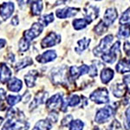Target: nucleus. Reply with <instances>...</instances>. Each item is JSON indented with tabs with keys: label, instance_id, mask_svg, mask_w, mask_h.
<instances>
[{
	"label": "nucleus",
	"instance_id": "423d86ee",
	"mask_svg": "<svg viewBox=\"0 0 130 130\" xmlns=\"http://www.w3.org/2000/svg\"><path fill=\"white\" fill-rule=\"evenodd\" d=\"M89 72V67L86 64H83L82 66H71L69 69L68 71V80L75 81L81 75L87 74Z\"/></svg>",
	"mask_w": 130,
	"mask_h": 130
},
{
	"label": "nucleus",
	"instance_id": "4468645a",
	"mask_svg": "<svg viewBox=\"0 0 130 130\" xmlns=\"http://www.w3.org/2000/svg\"><path fill=\"white\" fill-rule=\"evenodd\" d=\"M56 55L55 50H47V51L43 52V54L37 56V61L40 63H47V62H52L56 58Z\"/></svg>",
	"mask_w": 130,
	"mask_h": 130
},
{
	"label": "nucleus",
	"instance_id": "9b49d317",
	"mask_svg": "<svg viewBox=\"0 0 130 130\" xmlns=\"http://www.w3.org/2000/svg\"><path fill=\"white\" fill-rule=\"evenodd\" d=\"M80 9L78 8H74V7H66L63 9H59L56 10V15L58 18H72L76 15L79 12Z\"/></svg>",
	"mask_w": 130,
	"mask_h": 130
},
{
	"label": "nucleus",
	"instance_id": "4c0bfd02",
	"mask_svg": "<svg viewBox=\"0 0 130 130\" xmlns=\"http://www.w3.org/2000/svg\"><path fill=\"white\" fill-rule=\"evenodd\" d=\"M48 120H49L51 123H55L58 120V115L57 113L56 112V111H51V112L50 113L49 116H48Z\"/></svg>",
	"mask_w": 130,
	"mask_h": 130
},
{
	"label": "nucleus",
	"instance_id": "72a5a7b5",
	"mask_svg": "<svg viewBox=\"0 0 130 130\" xmlns=\"http://www.w3.org/2000/svg\"><path fill=\"white\" fill-rule=\"evenodd\" d=\"M84 123L81 120H75L70 124V130H83Z\"/></svg>",
	"mask_w": 130,
	"mask_h": 130
},
{
	"label": "nucleus",
	"instance_id": "6ab92c4d",
	"mask_svg": "<svg viewBox=\"0 0 130 130\" xmlns=\"http://www.w3.org/2000/svg\"><path fill=\"white\" fill-rule=\"evenodd\" d=\"M38 71L37 70H30L29 71V73L27 75H24V82L25 84L28 88H33L35 87L36 84V81H37V78L38 76Z\"/></svg>",
	"mask_w": 130,
	"mask_h": 130
},
{
	"label": "nucleus",
	"instance_id": "79ce46f5",
	"mask_svg": "<svg viewBox=\"0 0 130 130\" xmlns=\"http://www.w3.org/2000/svg\"><path fill=\"white\" fill-rule=\"evenodd\" d=\"M6 97H7V96H6V91L4 89L0 88V102H4Z\"/></svg>",
	"mask_w": 130,
	"mask_h": 130
},
{
	"label": "nucleus",
	"instance_id": "a878e982",
	"mask_svg": "<svg viewBox=\"0 0 130 130\" xmlns=\"http://www.w3.org/2000/svg\"><path fill=\"white\" fill-rule=\"evenodd\" d=\"M31 64H33L32 59H31L30 57H25V58H24V59L19 61V62H18V63L14 66V69H15L16 72H18V71L23 70V69L26 68V67L30 66V65H31Z\"/></svg>",
	"mask_w": 130,
	"mask_h": 130
},
{
	"label": "nucleus",
	"instance_id": "dca6fc26",
	"mask_svg": "<svg viewBox=\"0 0 130 130\" xmlns=\"http://www.w3.org/2000/svg\"><path fill=\"white\" fill-rule=\"evenodd\" d=\"M80 102H81L80 96L77 95H72L69 98H67V100L63 101L62 105L61 107V109H62V111L65 112L67 110L68 107H75L80 103Z\"/></svg>",
	"mask_w": 130,
	"mask_h": 130
},
{
	"label": "nucleus",
	"instance_id": "5701e85b",
	"mask_svg": "<svg viewBox=\"0 0 130 130\" xmlns=\"http://www.w3.org/2000/svg\"><path fill=\"white\" fill-rule=\"evenodd\" d=\"M91 21L89 20L88 18H76L73 21V27L75 30H80L86 28L89 24H91Z\"/></svg>",
	"mask_w": 130,
	"mask_h": 130
},
{
	"label": "nucleus",
	"instance_id": "473e14b6",
	"mask_svg": "<svg viewBox=\"0 0 130 130\" xmlns=\"http://www.w3.org/2000/svg\"><path fill=\"white\" fill-rule=\"evenodd\" d=\"M120 24H127L130 23V8H128L127 10H125L122 14H121L120 20H119Z\"/></svg>",
	"mask_w": 130,
	"mask_h": 130
},
{
	"label": "nucleus",
	"instance_id": "37998d69",
	"mask_svg": "<svg viewBox=\"0 0 130 130\" xmlns=\"http://www.w3.org/2000/svg\"><path fill=\"white\" fill-rule=\"evenodd\" d=\"M18 24H19V19H18V16L13 17V18H12V19H11V24L14 25V26H17Z\"/></svg>",
	"mask_w": 130,
	"mask_h": 130
},
{
	"label": "nucleus",
	"instance_id": "f3484780",
	"mask_svg": "<svg viewBox=\"0 0 130 130\" xmlns=\"http://www.w3.org/2000/svg\"><path fill=\"white\" fill-rule=\"evenodd\" d=\"M83 12L85 14V18L93 22V20L96 19L99 16V9L96 6L89 5L83 9Z\"/></svg>",
	"mask_w": 130,
	"mask_h": 130
},
{
	"label": "nucleus",
	"instance_id": "f704fd0d",
	"mask_svg": "<svg viewBox=\"0 0 130 130\" xmlns=\"http://www.w3.org/2000/svg\"><path fill=\"white\" fill-rule=\"evenodd\" d=\"M108 130H122L121 123L117 120H114L108 126Z\"/></svg>",
	"mask_w": 130,
	"mask_h": 130
},
{
	"label": "nucleus",
	"instance_id": "cd10ccee",
	"mask_svg": "<svg viewBox=\"0 0 130 130\" xmlns=\"http://www.w3.org/2000/svg\"><path fill=\"white\" fill-rule=\"evenodd\" d=\"M43 10V2L34 1L31 4V12L34 16H39Z\"/></svg>",
	"mask_w": 130,
	"mask_h": 130
},
{
	"label": "nucleus",
	"instance_id": "4be33fe9",
	"mask_svg": "<svg viewBox=\"0 0 130 130\" xmlns=\"http://www.w3.org/2000/svg\"><path fill=\"white\" fill-rule=\"evenodd\" d=\"M114 71L111 70L110 68H105L102 70L101 72V80H102V83L103 84H107L109 82L112 80L113 77H114Z\"/></svg>",
	"mask_w": 130,
	"mask_h": 130
},
{
	"label": "nucleus",
	"instance_id": "f8f14e48",
	"mask_svg": "<svg viewBox=\"0 0 130 130\" xmlns=\"http://www.w3.org/2000/svg\"><path fill=\"white\" fill-rule=\"evenodd\" d=\"M11 75L12 72L9 66H7L5 62L0 63V83H9V81L11 79Z\"/></svg>",
	"mask_w": 130,
	"mask_h": 130
},
{
	"label": "nucleus",
	"instance_id": "58836bf2",
	"mask_svg": "<svg viewBox=\"0 0 130 130\" xmlns=\"http://www.w3.org/2000/svg\"><path fill=\"white\" fill-rule=\"evenodd\" d=\"M123 83L127 88V92L130 94V75H125L123 76Z\"/></svg>",
	"mask_w": 130,
	"mask_h": 130
},
{
	"label": "nucleus",
	"instance_id": "ddd939ff",
	"mask_svg": "<svg viewBox=\"0 0 130 130\" xmlns=\"http://www.w3.org/2000/svg\"><path fill=\"white\" fill-rule=\"evenodd\" d=\"M117 17H118L117 10L115 9V8H108L105 11V13H104L102 22L108 27L109 25L113 24V23H114L115 19L117 18Z\"/></svg>",
	"mask_w": 130,
	"mask_h": 130
},
{
	"label": "nucleus",
	"instance_id": "a18cd8bd",
	"mask_svg": "<svg viewBox=\"0 0 130 130\" xmlns=\"http://www.w3.org/2000/svg\"><path fill=\"white\" fill-rule=\"evenodd\" d=\"M5 109H6V107L4 106V105H2V104H0V111H3V110H5Z\"/></svg>",
	"mask_w": 130,
	"mask_h": 130
},
{
	"label": "nucleus",
	"instance_id": "7c9ffc66",
	"mask_svg": "<svg viewBox=\"0 0 130 130\" xmlns=\"http://www.w3.org/2000/svg\"><path fill=\"white\" fill-rule=\"evenodd\" d=\"M94 30H95V32L98 36H101V35L104 34V33L108 30V26H107V25L104 24L102 20L101 22H99V24H98L95 28H94Z\"/></svg>",
	"mask_w": 130,
	"mask_h": 130
},
{
	"label": "nucleus",
	"instance_id": "0eeeda50",
	"mask_svg": "<svg viewBox=\"0 0 130 130\" xmlns=\"http://www.w3.org/2000/svg\"><path fill=\"white\" fill-rule=\"evenodd\" d=\"M43 26L40 23H34L32 24V26L24 33V37L27 41L31 42L32 40H34L35 38H37V37L40 36L41 33L43 32Z\"/></svg>",
	"mask_w": 130,
	"mask_h": 130
},
{
	"label": "nucleus",
	"instance_id": "a211bd4d",
	"mask_svg": "<svg viewBox=\"0 0 130 130\" xmlns=\"http://www.w3.org/2000/svg\"><path fill=\"white\" fill-rule=\"evenodd\" d=\"M115 70L120 74L130 72V59L122 58L117 62L115 66Z\"/></svg>",
	"mask_w": 130,
	"mask_h": 130
},
{
	"label": "nucleus",
	"instance_id": "20e7f679",
	"mask_svg": "<svg viewBox=\"0 0 130 130\" xmlns=\"http://www.w3.org/2000/svg\"><path fill=\"white\" fill-rule=\"evenodd\" d=\"M89 99L97 104H104L109 102L108 91L106 88H99L95 89L89 96Z\"/></svg>",
	"mask_w": 130,
	"mask_h": 130
},
{
	"label": "nucleus",
	"instance_id": "e433bc0d",
	"mask_svg": "<svg viewBox=\"0 0 130 130\" xmlns=\"http://www.w3.org/2000/svg\"><path fill=\"white\" fill-rule=\"evenodd\" d=\"M72 120H73V116L71 115H68L64 117L63 119L61 121V126L62 127H66V126L70 125L71 122H72Z\"/></svg>",
	"mask_w": 130,
	"mask_h": 130
},
{
	"label": "nucleus",
	"instance_id": "ea45409f",
	"mask_svg": "<svg viewBox=\"0 0 130 130\" xmlns=\"http://www.w3.org/2000/svg\"><path fill=\"white\" fill-rule=\"evenodd\" d=\"M89 76L95 77L97 75V67L96 65H91V67H89Z\"/></svg>",
	"mask_w": 130,
	"mask_h": 130
},
{
	"label": "nucleus",
	"instance_id": "c03bdc74",
	"mask_svg": "<svg viewBox=\"0 0 130 130\" xmlns=\"http://www.w3.org/2000/svg\"><path fill=\"white\" fill-rule=\"evenodd\" d=\"M5 44H6V40H5V39L0 38V50L3 49V48L5 46Z\"/></svg>",
	"mask_w": 130,
	"mask_h": 130
},
{
	"label": "nucleus",
	"instance_id": "39448f33",
	"mask_svg": "<svg viewBox=\"0 0 130 130\" xmlns=\"http://www.w3.org/2000/svg\"><path fill=\"white\" fill-rule=\"evenodd\" d=\"M120 47H121V43L120 41H117L115 43L114 45H112V47L108 50V51H107L105 54L102 56V61H104L107 63L112 64L116 61L117 56L120 54Z\"/></svg>",
	"mask_w": 130,
	"mask_h": 130
},
{
	"label": "nucleus",
	"instance_id": "2f4dec72",
	"mask_svg": "<svg viewBox=\"0 0 130 130\" xmlns=\"http://www.w3.org/2000/svg\"><path fill=\"white\" fill-rule=\"evenodd\" d=\"M30 42L27 41L24 37H22V38L19 40V43H18V49L21 52H25L27 51L29 49H30Z\"/></svg>",
	"mask_w": 130,
	"mask_h": 130
},
{
	"label": "nucleus",
	"instance_id": "c85d7f7f",
	"mask_svg": "<svg viewBox=\"0 0 130 130\" xmlns=\"http://www.w3.org/2000/svg\"><path fill=\"white\" fill-rule=\"evenodd\" d=\"M54 21V14L50 13V14H45V15L42 16L39 18V23L43 25V27L49 25V24L52 23Z\"/></svg>",
	"mask_w": 130,
	"mask_h": 130
},
{
	"label": "nucleus",
	"instance_id": "9d476101",
	"mask_svg": "<svg viewBox=\"0 0 130 130\" xmlns=\"http://www.w3.org/2000/svg\"><path fill=\"white\" fill-rule=\"evenodd\" d=\"M15 10L13 2H4L0 5V17L4 20H7L12 16Z\"/></svg>",
	"mask_w": 130,
	"mask_h": 130
},
{
	"label": "nucleus",
	"instance_id": "b1692460",
	"mask_svg": "<svg viewBox=\"0 0 130 130\" xmlns=\"http://www.w3.org/2000/svg\"><path fill=\"white\" fill-rule=\"evenodd\" d=\"M90 41H91V39L86 38V37H83V39L79 40L78 42H77V46L75 48V51L78 54H81L83 50H87L88 48H89Z\"/></svg>",
	"mask_w": 130,
	"mask_h": 130
},
{
	"label": "nucleus",
	"instance_id": "49530a36",
	"mask_svg": "<svg viewBox=\"0 0 130 130\" xmlns=\"http://www.w3.org/2000/svg\"><path fill=\"white\" fill-rule=\"evenodd\" d=\"M3 121H4V118H3V117L0 116V125L2 124V122H3Z\"/></svg>",
	"mask_w": 130,
	"mask_h": 130
},
{
	"label": "nucleus",
	"instance_id": "f03ea898",
	"mask_svg": "<svg viewBox=\"0 0 130 130\" xmlns=\"http://www.w3.org/2000/svg\"><path fill=\"white\" fill-rule=\"evenodd\" d=\"M115 113V108L112 106H106L102 108H100L96 112L95 116V121L96 123H104L108 121L112 116H114Z\"/></svg>",
	"mask_w": 130,
	"mask_h": 130
},
{
	"label": "nucleus",
	"instance_id": "7ed1b4c3",
	"mask_svg": "<svg viewBox=\"0 0 130 130\" xmlns=\"http://www.w3.org/2000/svg\"><path fill=\"white\" fill-rule=\"evenodd\" d=\"M113 40H114V37L112 35H108L106 36L104 38H102L101 40L100 43L96 47L94 48L93 53L95 56H101L105 54L107 51H108L109 50V46L112 43Z\"/></svg>",
	"mask_w": 130,
	"mask_h": 130
},
{
	"label": "nucleus",
	"instance_id": "c756f323",
	"mask_svg": "<svg viewBox=\"0 0 130 130\" xmlns=\"http://www.w3.org/2000/svg\"><path fill=\"white\" fill-rule=\"evenodd\" d=\"M22 101V96L21 95H9L6 97V102H7L8 105L10 107H13L16 105L17 103H18L19 102Z\"/></svg>",
	"mask_w": 130,
	"mask_h": 130
},
{
	"label": "nucleus",
	"instance_id": "412c9836",
	"mask_svg": "<svg viewBox=\"0 0 130 130\" xmlns=\"http://www.w3.org/2000/svg\"><path fill=\"white\" fill-rule=\"evenodd\" d=\"M8 89L11 92H19L22 89L23 87V83L22 81L19 80L17 77H13L9 81L8 83Z\"/></svg>",
	"mask_w": 130,
	"mask_h": 130
},
{
	"label": "nucleus",
	"instance_id": "1a4fd4ad",
	"mask_svg": "<svg viewBox=\"0 0 130 130\" xmlns=\"http://www.w3.org/2000/svg\"><path fill=\"white\" fill-rule=\"evenodd\" d=\"M62 95L60 93H57L56 95H52L50 99L47 100L46 102V108L49 110L51 111H55L56 109H57L58 108H61L62 105Z\"/></svg>",
	"mask_w": 130,
	"mask_h": 130
},
{
	"label": "nucleus",
	"instance_id": "2eb2a0df",
	"mask_svg": "<svg viewBox=\"0 0 130 130\" xmlns=\"http://www.w3.org/2000/svg\"><path fill=\"white\" fill-rule=\"evenodd\" d=\"M48 92H39L37 95L35 96V98L33 99V101L31 102L30 105V108L32 109V108H36L37 107H38L41 104H43L45 102H47L48 99Z\"/></svg>",
	"mask_w": 130,
	"mask_h": 130
},
{
	"label": "nucleus",
	"instance_id": "a19ab883",
	"mask_svg": "<svg viewBox=\"0 0 130 130\" xmlns=\"http://www.w3.org/2000/svg\"><path fill=\"white\" fill-rule=\"evenodd\" d=\"M123 50H124L125 53L127 56H130V43L128 41H126L123 45Z\"/></svg>",
	"mask_w": 130,
	"mask_h": 130
},
{
	"label": "nucleus",
	"instance_id": "bb28decb",
	"mask_svg": "<svg viewBox=\"0 0 130 130\" xmlns=\"http://www.w3.org/2000/svg\"><path fill=\"white\" fill-rule=\"evenodd\" d=\"M117 36L119 37H121V38H127L130 36V24H127L121 25Z\"/></svg>",
	"mask_w": 130,
	"mask_h": 130
},
{
	"label": "nucleus",
	"instance_id": "f257e3e1",
	"mask_svg": "<svg viewBox=\"0 0 130 130\" xmlns=\"http://www.w3.org/2000/svg\"><path fill=\"white\" fill-rule=\"evenodd\" d=\"M50 78L53 83L55 84H61L68 79V73L67 68L65 65L62 67H56L50 71Z\"/></svg>",
	"mask_w": 130,
	"mask_h": 130
},
{
	"label": "nucleus",
	"instance_id": "6e6552de",
	"mask_svg": "<svg viewBox=\"0 0 130 130\" xmlns=\"http://www.w3.org/2000/svg\"><path fill=\"white\" fill-rule=\"evenodd\" d=\"M60 42H61V36L59 34H57V33L54 32V31H51V32H50L41 41V47L43 49L53 47V46L60 43Z\"/></svg>",
	"mask_w": 130,
	"mask_h": 130
},
{
	"label": "nucleus",
	"instance_id": "aec40b11",
	"mask_svg": "<svg viewBox=\"0 0 130 130\" xmlns=\"http://www.w3.org/2000/svg\"><path fill=\"white\" fill-rule=\"evenodd\" d=\"M111 89H112V93L114 96L117 98L122 97L127 91V88L124 85V83H115L112 86Z\"/></svg>",
	"mask_w": 130,
	"mask_h": 130
},
{
	"label": "nucleus",
	"instance_id": "c9c22d12",
	"mask_svg": "<svg viewBox=\"0 0 130 130\" xmlns=\"http://www.w3.org/2000/svg\"><path fill=\"white\" fill-rule=\"evenodd\" d=\"M125 116H126L125 128H126V130H128V129H130V105L128 108H127V110H126Z\"/></svg>",
	"mask_w": 130,
	"mask_h": 130
},
{
	"label": "nucleus",
	"instance_id": "393cba45",
	"mask_svg": "<svg viewBox=\"0 0 130 130\" xmlns=\"http://www.w3.org/2000/svg\"><path fill=\"white\" fill-rule=\"evenodd\" d=\"M52 127V123L48 120H40L36 123L35 127H33V130H50Z\"/></svg>",
	"mask_w": 130,
	"mask_h": 130
}]
</instances>
